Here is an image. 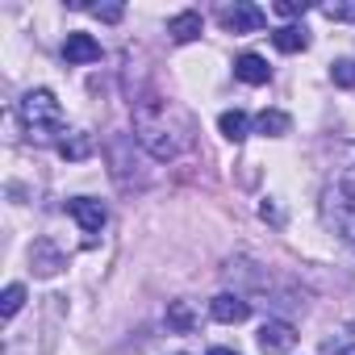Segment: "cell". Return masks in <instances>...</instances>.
Wrapping results in <instances>:
<instances>
[{
	"label": "cell",
	"instance_id": "obj_1",
	"mask_svg": "<svg viewBox=\"0 0 355 355\" xmlns=\"http://www.w3.org/2000/svg\"><path fill=\"white\" fill-rule=\"evenodd\" d=\"M322 218H326V226H330L343 243L355 247V184H351V180L334 175V180L322 189Z\"/></svg>",
	"mask_w": 355,
	"mask_h": 355
},
{
	"label": "cell",
	"instance_id": "obj_2",
	"mask_svg": "<svg viewBox=\"0 0 355 355\" xmlns=\"http://www.w3.org/2000/svg\"><path fill=\"white\" fill-rule=\"evenodd\" d=\"M17 113H21V125L30 130V138L63 134V109H59V101H55L51 88H34V92H26L21 105H17Z\"/></svg>",
	"mask_w": 355,
	"mask_h": 355
},
{
	"label": "cell",
	"instance_id": "obj_3",
	"mask_svg": "<svg viewBox=\"0 0 355 355\" xmlns=\"http://www.w3.org/2000/svg\"><path fill=\"white\" fill-rule=\"evenodd\" d=\"M218 21H222L226 34H255V30L268 26V13L255 9V5H226V9L218 13Z\"/></svg>",
	"mask_w": 355,
	"mask_h": 355
},
{
	"label": "cell",
	"instance_id": "obj_4",
	"mask_svg": "<svg viewBox=\"0 0 355 355\" xmlns=\"http://www.w3.org/2000/svg\"><path fill=\"white\" fill-rule=\"evenodd\" d=\"M67 214L80 222V230H84V234H101V230H105V222H109L105 205H101V201H92V197H71V201H67Z\"/></svg>",
	"mask_w": 355,
	"mask_h": 355
},
{
	"label": "cell",
	"instance_id": "obj_5",
	"mask_svg": "<svg viewBox=\"0 0 355 355\" xmlns=\"http://www.w3.org/2000/svg\"><path fill=\"white\" fill-rule=\"evenodd\" d=\"M297 347V330L288 322H263L259 326V351L263 355H284Z\"/></svg>",
	"mask_w": 355,
	"mask_h": 355
},
{
	"label": "cell",
	"instance_id": "obj_6",
	"mask_svg": "<svg viewBox=\"0 0 355 355\" xmlns=\"http://www.w3.org/2000/svg\"><path fill=\"white\" fill-rule=\"evenodd\" d=\"M209 313H214V322H226V326H234V322H247L251 305H247L243 297H234V293H218V297L209 301Z\"/></svg>",
	"mask_w": 355,
	"mask_h": 355
},
{
	"label": "cell",
	"instance_id": "obj_7",
	"mask_svg": "<svg viewBox=\"0 0 355 355\" xmlns=\"http://www.w3.org/2000/svg\"><path fill=\"white\" fill-rule=\"evenodd\" d=\"M63 59H67V63H96V59H101V42H96L92 34H67Z\"/></svg>",
	"mask_w": 355,
	"mask_h": 355
},
{
	"label": "cell",
	"instance_id": "obj_8",
	"mask_svg": "<svg viewBox=\"0 0 355 355\" xmlns=\"http://www.w3.org/2000/svg\"><path fill=\"white\" fill-rule=\"evenodd\" d=\"M201 30H205V21H201V13H197V9H189V13H175V17L167 21V34H171V42H197V38H201Z\"/></svg>",
	"mask_w": 355,
	"mask_h": 355
},
{
	"label": "cell",
	"instance_id": "obj_9",
	"mask_svg": "<svg viewBox=\"0 0 355 355\" xmlns=\"http://www.w3.org/2000/svg\"><path fill=\"white\" fill-rule=\"evenodd\" d=\"M234 76L243 80V84H268L272 80V67H268V59H259V55H239L234 59Z\"/></svg>",
	"mask_w": 355,
	"mask_h": 355
},
{
	"label": "cell",
	"instance_id": "obj_10",
	"mask_svg": "<svg viewBox=\"0 0 355 355\" xmlns=\"http://www.w3.org/2000/svg\"><path fill=\"white\" fill-rule=\"evenodd\" d=\"M30 263H34L38 276H55V272L63 268V255H59V247H55L51 239H38L34 251H30Z\"/></svg>",
	"mask_w": 355,
	"mask_h": 355
},
{
	"label": "cell",
	"instance_id": "obj_11",
	"mask_svg": "<svg viewBox=\"0 0 355 355\" xmlns=\"http://www.w3.org/2000/svg\"><path fill=\"white\" fill-rule=\"evenodd\" d=\"M272 46L284 51V55H297V51L309 46V30H305V26H284V30L272 34Z\"/></svg>",
	"mask_w": 355,
	"mask_h": 355
},
{
	"label": "cell",
	"instance_id": "obj_12",
	"mask_svg": "<svg viewBox=\"0 0 355 355\" xmlns=\"http://www.w3.org/2000/svg\"><path fill=\"white\" fill-rule=\"evenodd\" d=\"M59 155H63V159H71V163H80V159H88V155H92V138H88L84 130H71V134H63V138H59Z\"/></svg>",
	"mask_w": 355,
	"mask_h": 355
},
{
	"label": "cell",
	"instance_id": "obj_13",
	"mask_svg": "<svg viewBox=\"0 0 355 355\" xmlns=\"http://www.w3.org/2000/svg\"><path fill=\"white\" fill-rule=\"evenodd\" d=\"M255 130H259V134H268V138H280V134H288V130H293V117H288V113H280V109H263V113L255 117Z\"/></svg>",
	"mask_w": 355,
	"mask_h": 355
},
{
	"label": "cell",
	"instance_id": "obj_14",
	"mask_svg": "<svg viewBox=\"0 0 355 355\" xmlns=\"http://www.w3.org/2000/svg\"><path fill=\"white\" fill-rule=\"evenodd\" d=\"M218 125H222V134H226L230 142H243V138H247V130H251V121H247V113H243V109H226Z\"/></svg>",
	"mask_w": 355,
	"mask_h": 355
},
{
	"label": "cell",
	"instance_id": "obj_15",
	"mask_svg": "<svg viewBox=\"0 0 355 355\" xmlns=\"http://www.w3.org/2000/svg\"><path fill=\"white\" fill-rule=\"evenodd\" d=\"M167 326L180 330V334H189V330L197 326V313H193L184 301H171V305H167Z\"/></svg>",
	"mask_w": 355,
	"mask_h": 355
},
{
	"label": "cell",
	"instance_id": "obj_16",
	"mask_svg": "<svg viewBox=\"0 0 355 355\" xmlns=\"http://www.w3.org/2000/svg\"><path fill=\"white\" fill-rule=\"evenodd\" d=\"M322 355H355V330H343L322 343Z\"/></svg>",
	"mask_w": 355,
	"mask_h": 355
},
{
	"label": "cell",
	"instance_id": "obj_17",
	"mask_svg": "<svg viewBox=\"0 0 355 355\" xmlns=\"http://www.w3.org/2000/svg\"><path fill=\"white\" fill-rule=\"evenodd\" d=\"M330 80H334L338 88H355V59H338V63L330 67Z\"/></svg>",
	"mask_w": 355,
	"mask_h": 355
},
{
	"label": "cell",
	"instance_id": "obj_18",
	"mask_svg": "<svg viewBox=\"0 0 355 355\" xmlns=\"http://www.w3.org/2000/svg\"><path fill=\"white\" fill-rule=\"evenodd\" d=\"M21 301H26V288H21V284H9V288H5V297H0V313L13 318V313L21 309Z\"/></svg>",
	"mask_w": 355,
	"mask_h": 355
},
{
	"label": "cell",
	"instance_id": "obj_19",
	"mask_svg": "<svg viewBox=\"0 0 355 355\" xmlns=\"http://www.w3.org/2000/svg\"><path fill=\"white\" fill-rule=\"evenodd\" d=\"M322 13H326L330 21H355V0H343V5L334 0V5H326Z\"/></svg>",
	"mask_w": 355,
	"mask_h": 355
},
{
	"label": "cell",
	"instance_id": "obj_20",
	"mask_svg": "<svg viewBox=\"0 0 355 355\" xmlns=\"http://www.w3.org/2000/svg\"><path fill=\"white\" fill-rule=\"evenodd\" d=\"M276 13H280V17H305V13H309V5H305V0H280Z\"/></svg>",
	"mask_w": 355,
	"mask_h": 355
},
{
	"label": "cell",
	"instance_id": "obj_21",
	"mask_svg": "<svg viewBox=\"0 0 355 355\" xmlns=\"http://www.w3.org/2000/svg\"><path fill=\"white\" fill-rule=\"evenodd\" d=\"M88 13H92V17H101V21H121V13H125V9H121V5H92Z\"/></svg>",
	"mask_w": 355,
	"mask_h": 355
},
{
	"label": "cell",
	"instance_id": "obj_22",
	"mask_svg": "<svg viewBox=\"0 0 355 355\" xmlns=\"http://www.w3.org/2000/svg\"><path fill=\"white\" fill-rule=\"evenodd\" d=\"M209 355H239V351H230V347H214Z\"/></svg>",
	"mask_w": 355,
	"mask_h": 355
}]
</instances>
